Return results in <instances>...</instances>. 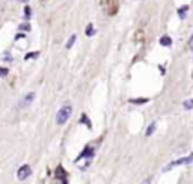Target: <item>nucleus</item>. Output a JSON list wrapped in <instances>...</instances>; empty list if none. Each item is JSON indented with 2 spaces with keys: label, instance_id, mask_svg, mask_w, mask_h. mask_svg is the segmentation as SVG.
<instances>
[{
  "label": "nucleus",
  "instance_id": "ddd939ff",
  "mask_svg": "<svg viewBox=\"0 0 193 184\" xmlns=\"http://www.w3.org/2000/svg\"><path fill=\"white\" fill-rule=\"evenodd\" d=\"M32 17V9L26 5V6H24V18H26V20H29Z\"/></svg>",
  "mask_w": 193,
  "mask_h": 184
},
{
  "label": "nucleus",
  "instance_id": "6ab92c4d",
  "mask_svg": "<svg viewBox=\"0 0 193 184\" xmlns=\"http://www.w3.org/2000/svg\"><path fill=\"white\" fill-rule=\"evenodd\" d=\"M23 38H26V35H24V33H17L15 41H20V39H23Z\"/></svg>",
  "mask_w": 193,
  "mask_h": 184
},
{
  "label": "nucleus",
  "instance_id": "aec40b11",
  "mask_svg": "<svg viewBox=\"0 0 193 184\" xmlns=\"http://www.w3.org/2000/svg\"><path fill=\"white\" fill-rule=\"evenodd\" d=\"M142 184H151V178H147V180H145Z\"/></svg>",
  "mask_w": 193,
  "mask_h": 184
},
{
  "label": "nucleus",
  "instance_id": "6e6552de",
  "mask_svg": "<svg viewBox=\"0 0 193 184\" xmlns=\"http://www.w3.org/2000/svg\"><path fill=\"white\" fill-rule=\"evenodd\" d=\"M76 41H77V35H76V33H72V35L69 36V39H68L66 45H65V49H66V50H69V49L72 47V45L76 44Z\"/></svg>",
  "mask_w": 193,
  "mask_h": 184
},
{
  "label": "nucleus",
  "instance_id": "f257e3e1",
  "mask_svg": "<svg viewBox=\"0 0 193 184\" xmlns=\"http://www.w3.org/2000/svg\"><path fill=\"white\" fill-rule=\"evenodd\" d=\"M71 113H72V107H71L69 104L60 107V109L57 110V113H56V122H57L59 125H63V124L69 119Z\"/></svg>",
  "mask_w": 193,
  "mask_h": 184
},
{
  "label": "nucleus",
  "instance_id": "a211bd4d",
  "mask_svg": "<svg viewBox=\"0 0 193 184\" xmlns=\"http://www.w3.org/2000/svg\"><path fill=\"white\" fill-rule=\"evenodd\" d=\"M3 60H6V62H11V60H12V57L9 56V53H8V52L3 54Z\"/></svg>",
  "mask_w": 193,
  "mask_h": 184
},
{
  "label": "nucleus",
  "instance_id": "412c9836",
  "mask_svg": "<svg viewBox=\"0 0 193 184\" xmlns=\"http://www.w3.org/2000/svg\"><path fill=\"white\" fill-rule=\"evenodd\" d=\"M18 2H20V3H27L29 0H18Z\"/></svg>",
  "mask_w": 193,
  "mask_h": 184
},
{
  "label": "nucleus",
  "instance_id": "f03ea898",
  "mask_svg": "<svg viewBox=\"0 0 193 184\" xmlns=\"http://www.w3.org/2000/svg\"><path fill=\"white\" fill-rule=\"evenodd\" d=\"M192 160H193L192 155H187V157H184V158L174 160L172 163H169V165H166V166L163 168V172H166V171H169V169H172L174 166H180V165H190V163H192Z\"/></svg>",
  "mask_w": 193,
  "mask_h": 184
},
{
  "label": "nucleus",
  "instance_id": "39448f33",
  "mask_svg": "<svg viewBox=\"0 0 193 184\" xmlns=\"http://www.w3.org/2000/svg\"><path fill=\"white\" fill-rule=\"evenodd\" d=\"M94 152H95V151H94V148H91V146H86V148H85V151H83V152H82V154L77 157V158H76V162H79V160H82V158H85V157L91 158V157L94 155Z\"/></svg>",
  "mask_w": 193,
  "mask_h": 184
},
{
  "label": "nucleus",
  "instance_id": "4468645a",
  "mask_svg": "<svg viewBox=\"0 0 193 184\" xmlns=\"http://www.w3.org/2000/svg\"><path fill=\"white\" fill-rule=\"evenodd\" d=\"M38 56H39V52H30V53H27L26 56H24V59L29 60V59H33V57H38Z\"/></svg>",
  "mask_w": 193,
  "mask_h": 184
},
{
  "label": "nucleus",
  "instance_id": "7ed1b4c3",
  "mask_svg": "<svg viewBox=\"0 0 193 184\" xmlns=\"http://www.w3.org/2000/svg\"><path fill=\"white\" fill-rule=\"evenodd\" d=\"M33 100H35V92H29V94H26L21 100H20V103H18V107L20 109H27L32 103H33Z\"/></svg>",
  "mask_w": 193,
  "mask_h": 184
},
{
  "label": "nucleus",
  "instance_id": "423d86ee",
  "mask_svg": "<svg viewBox=\"0 0 193 184\" xmlns=\"http://www.w3.org/2000/svg\"><path fill=\"white\" fill-rule=\"evenodd\" d=\"M158 42H160L161 47H171V45H172V38L169 36V35H163Z\"/></svg>",
  "mask_w": 193,
  "mask_h": 184
},
{
  "label": "nucleus",
  "instance_id": "2eb2a0df",
  "mask_svg": "<svg viewBox=\"0 0 193 184\" xmlns=\"http://www.w3.org/2000/svg\"><path fill=\"white\" fill-rule=\"evenodd\" d=\"M192 106H193V101H192V98H189V100H186V101L183 103V107H184L186 110H190V109H192Z\"/></svg>",
  "mask_w": 193,
  "mask_h": 184
},
{
  "label": "nucleus",
  "instance_id": "0eeeda50",
  "mask_svg": "<svg viewBox=\"0 0 193 184\" xmlns=\"http://www.w3.org/2000/svg\"><path fill=\"white\" fill-rule=\"evenodd\" d=\"M178 17L181 18V20H186V17H187V12H189V6L187 5H183L181 8H178Z\"/></svg>",
  "mask_w": 193,
  "mask_h": 184
},
{
  "label": "nucleus",
  "instance_id": "1a4fd4ad",
  "mask_svg": "<svg viewBox=\"0 0 193 184\" xmlns=\"http://www.w3.org/2000/svg\"><path fill=\"white\" fill-rule=\"evenodd\" d=\"M95 33H96V32H95V29H94V24H92V23H89V24L86 26V30H85V35L91 38V36H94Z\"/></svg>",
  "mask_w": 193,
  "mask_h": 184
},
{
  "label": "nucleus",
  "instance_id": "9b49d317",
  "mask_svg": "<svg viewBox=\"0 0 193 184\" xmlns=\"http://www.w3.org/2000/svg\"><path fill=\"white\" fill-rule=\"evenodd\" d=\"M80 122L82 124H86V127L88 128H92V124H91V121H89V118H88V115H82V119H80Z\"/></svg>",
  "mask_w": 193,
  "mask_h": 184
},
{
  "label": "nucleus",
  "instance_id": "f3484780",
  "mask_svg": "<svg viewBox=\"0 0 193 184\" xmlns=\"http://www.w3.org/2000/svg\"><path fill=\"white\" fill-rule=\"evenodd\" d=\"M9 74V70H8V68H0V77H6Z\"/></svg>",
  "mask_w": 193,
  "mask_h": 184
},
{
  "label": "nucleus",
  "instance_id": "20e7f679",
  "mask_svg": "<svg viewBox=\"0 0 193 184\" xmlns=\"http://www.w3.org/2000/svg\"><path fill=\"white\" fill-rule=\"evenodd\" d=\"M32 175V168L29 166V165H23V166H20V169H18V172H17V177H18V180H26V178H29Z\"/></svg>",
  "mask_w": 193,
  "mask_h": 184
},
{
  "label": "nucleus",
  "instance_id": "9d476101",
  "mask_svg": "<svg viewBox=\"0 0 193 184\" xmlns=\"http://www.w3.org/2000/svg\"><path fill=\"white\" fill-rule=\"evenodd\" d=\"M155 125H157V122H155V121H152V122L148 125V128H147V133H145V134H147V136H151V134L154 133V130H155Z\"/></svg>",
  "mask_w": 193,
  "mask_h": 184
},
{
  "label": "nucleus",
  "instance_id": "f8f14e48",
  "mask_svg": "<svg viewBox=\"0 0 193 184\" xmlns=\"http://www.w3.org/2000/svg\"><path fill=\"white\" fill-rule=\"evenodd\" d=\"M130 103H133V104H145V103H148V98H131Z\"/></svg>",
  "mask_w": 193,
  "mask_h": 184
},
{
  "label": "nucleus",
  "instance_id": "dca6fc26",
  "mask_svg": "<svg viewBox=\"0 0 193 184\" xmlns=\"http://www.w3.org/2000/svg\"><path fill=\"white\" fill-rule=\"evenodd\" d=\"M18 29H20V30H26V32H29V30H30V24H29V23H23V24L18 26Z\"/></svg>",
  "mask_w": 193,
  "mask_h": 184
}]
</instances>
